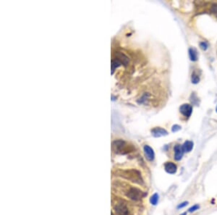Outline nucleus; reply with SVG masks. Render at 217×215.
I'll use <instances>...</instances> for the list:
<instances>
[{
    "label": "nucleus",
    "instance_id": "obj_1",
    "mask_svg": "<svg viewBox=\"0 0 217 215\" xmlns=\"http://www.w3.org/2000/svg\"><path fill=\"white\" fill-rule=\"evenodd\" d=\"M145 195H146L145 193H144L143 191L137 188H130L127 193V196L130 198V199L134 200V201H138L145 196Z\"/></svg>",
    "mask_w": 217,
    "mask_h": 215
},
{
    "label": "nucleus",
    "instance_id": "obj_2",
    "mask_svg": "<svg viewBox=\"0 0 217 215\" xmlns=\"http://www.w3.org/2000/svg\"><path fill=\"white\" fill-rule=\"evenodd\" d=\"M112 149L116 153H123L125 150V142L121 140H118L113 142Z\"/></svg>",
    "mask_w": 217,
    "mask_h": 215
},
{
    "label": "nucleus",
    "instance_id": "obj_3",
    "mask_svg": "<svg viewBox=\"0 0 217 215\" xmlns=\"http://www.w3.org/2000/svg\"><path fill=\"white\" fill-rule=\"evenodd\" d=\"M115 211L119 215H129L128 208L124 203H119L116 205Z\"/></svg>",
    "mask_w": 217,
    "mask_h": 215
},
{
    "label": "nucleus",
    "instance_id": "obj_4",
    "mask_svg": "<svg viewBox=\"0 0 217 215\" xmlns=\"http://www.w3.org/2000/svg\"><path fill=\"white\" fill-rule=\"evenodd\" d=\"M180 112H181L182 115H184L187 117H189L191 115V114H192L193 107H191L190 104H184L180 107Z\"/></svg>",
    "mask_w": 217,
    "mask_h": 215
},
{
    "label": "nucleus",
    "instance_id": "obj_5",
    "mask_svg": "<svg viewBox=\"0 0 217 215\" xmlns=\"http://www.w3.org/2000/svg\"><path fill=\"white\" fill-rule=\"evenodd\" d=\"M174 150H175V160L177 161L181 160L184 153L182 146L176 145L174 148Z\"/></svg>",
    "mask_w": 217,
    "mask_h": 215
},
{
    "label": "nucleus",
    "instance_id": "obj_6",
    "mask_svg": "<svg viewBox=\"0 0 217 215\" xmlns=\"http://www.w3.org/2000/svg\"><path fill=\"white\" fill-rule=\"evenodd\" d=\"M144 150V153L145 154V156L149 161H153L154 160V157H155V154H154V151L152 148H151L149 146L145 145L143 148Z\"/></svg>",
    "mask_w": 217,
    "mask_h": 215
},
{
    "label": "nucleus",
    "instance_id": "obj_7",
    "mask_svg": "<svg viewBox=\"0 0 217 215\" xmlns=\"http://www.w3.org/2000/svg\"><path fill=\"white\" fill-rule=\"evenodd\" d=\"M152 135H154V137L158 138L161 136H164V135H167L168 134L167 131L166 130H164V128H154L153 130H151Z\"/></svg>",
    "mask_w": 217,
    "mask_h": 215
},
{
    "label": "nucleus",
    "instance_id": "obj_8",
    "mask_svg": "<svg viewBox=\"0 0 217 215\" xmlns=\"http://www.w3.org/2000/svg\"><path fill=\"white\" fill-rule=\"evenodd\" d=\"M165 170L167 173L175 174L177 172V166L172 162H167L164 165Z\"/></svg>",
    "mask_w": 217,
    "mask_h": 215
},
{
    "label": "nucleus",
    "instance_id": "obj_9",
    "mask_svg": "<svg viewBox=\"0 0 217 215\" xmlns=\"http://www.w3.org/2000/svg\"><path fill=\"white\" fill-rule=\"evenodd\" d=\"M182 147H183L184 152H190L193 148V143L192 141H187L184 142V144L182 145Z\"/></svg>",
    "mask_w": 217,
    "mask_h": 215
},
{
    "label": "nucleus",
    "instance_id": "obj_10",
    "mask_svg": "<svg viewBox=\"0 0 217 215\" xmlns=\"http://www.w3.org/2000/svg\"><path fill=\"white\" fill-rule=\"evenodd\" d=\"M189 53H190V57L191 60H193V61H196L197 59L196 50H195V49H190Z\"/></svg>",
    "mask_w": 217,
    "mask_h": 215
},
{
    "label": "nucleus",
    "instance_id": "obj_11",
    "mask_svg": "<svg viewBox=\"0 0 217 215\" xmlns=\"http://www.w3.org/2000/svg\"><path fill=\"white\" fill-rule=\"evenodd\" d=\"M158 201V195L157 193H154L150 199V202L152 205H156Z\"/></svg>",
    "mask_w": 217,
    "mask_h": 215
},
{
    "label": "nucleus",
    "instance_id": "obj_12",
    "mask_svg": "<svg viewBox=\"0 0 217 215\" xmlns=\"http://www.w3.org/2000/svg\"><path fill=\"white\" fill-rule=\"evenodd\" d=\"M200 78L197 75H196L195 73H193L192 75V82L193 83H197L199 82Z\"/></svg>",
    "mask_w": 217,
    "mask_h": 215
},
{
    "label": "nucleus",
    "instance_id": "obj_13",
    "mask_svg": "<svg viewBox=\"0 0 217 215\" xmlns=\"http://www.w3.org/2000/svg\"><path fill=\"white\" fill-rule=\"evenodd\" d=\"M199 205H194L193 206H192V207H190V208H189V210H188V212H195V211L197 210L199 208Z\"/></svg>",
    "mask_w": 217,
    "mask_h": 215
},
{
    "label": "nucleus",
    "instance_id": "obj_14",
    "mask_svg": "<svg viewBox=\"0 0 217 215\" xmlns=\"http://www.w3.org/2000/svg\"><path fill=\"white\" fill-rule=\"evenodd\" d=\"M188 201H184V202H183V203L179 204V205L177 206V208H183V207H184V206H186L187 205H188Z\"/></svg>",
    "mask_w": 217,
    "mask_h": 215
},
{
    "label": "nucleus",
    "instance_id": "obj_15",
    "mask_svg": "<svg viewBox=\"0 0 217 215\" xmlns=\"http://www.w3.org/2000/svg\"><path fill=\"white\" fill-rule=\"evenodd\" d=\"M180 128H181V127H180V126H179V125H175V126H173V128H172V131H173V132H177V130H180Z\"/></svg>",
    "mask_w": 217,
    "mask_h": 215
},
{
    "label": "nucleus",
    "instance_id": "obj_16",
    "mask_svg": "<svg viewBox=\"0 0 217 215\" xmlns=\"http://www.w3.org/2000/svg\"><path fill=\"white\" fill-rule=\"evenodd\" d=\"M201 47L202 49H203V50H206V49H207V44H206V43H201Z\"/></svg>",
    "mask_w": 217,
    "mask_h": 215
},
{
    "label": "nucleus",
    "instance_id": "obj_17",
    "mask_svg": "<svg viewBox=\"0 0 217 215\" xmlns=\"http://www.w3.org/2000/svg\"><path fill=\"white\" fill-rule=\"evenodd\" d=\"M212 11L214 12H215V13H216V12H217V5H214V6H213V7H212Z\"/></svg>",
    "mask_w": 217,
    "mask_h": 215
},
{
    "label": "nucleus",
    "instance_id": "obj_18",
    "mask_svg": "<svg viewBox=\"0 0 217 215\" xmlns=\"http://www.w3.org/2000/svg\"><path fill=\"white\" fill-rule=\"evenodd\" d=\"M187 214L186 213H183V214H180V215H186Z\"/></svg>",
    "mask_w": 217,
    "mask_h": 215
},
{
    "label": "nucleus",
    "instance_id": "obj_19",
    "mask_svg": "<svg viewBox=\"0 0 217 215\" xmlns=\"http://www.w3.org/2000/svg\"><path fill=\"white\" fill-rule=\"evenodd\" d=\"M216 112H217V107H216Z\"/></svg>",
    "mask_w": 217,
    "mask_h": 215
}]
</instances>
